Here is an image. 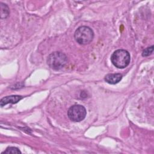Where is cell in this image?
Masks as SVG:
<instances>
[{"label": "cell", "instance_id": "9", "mask_svg": "<svg viewBox=\"0 0 154 154\" xmlns=\"http://www.w3.org/2000/svg\"><path fill=\"white\" fill-rule=\"evenodd\" d=\"M153 46H151L150 47L147 48L143 51L142 55L143 57H147L150 54H152V53L153 52Z\"/></svg>", "mask_w": 154, "mask_h": 154}, {"label": "cell", "instance_id": "2", "mask_svg": "<svg viewBox=\"0 0 154 154\" xmlns=\"http://www.w3.org/2000/svg\"><path fill=\"white\" fill-rule=\"evenodd\" d=\"M67 63V57L63 52L55 51L48 57L47 63L48 66L52 69L58 70L63 68Z\"/></svg>", "mask_w": 154, "mask_h": 154}, {"label": "cell", "instance_id": "4", "mask_svg": "<svg viewBox=\"0 0 154 154\" xmlns=\"http://www.w3.org/2000/svg\"><path fill=\"white\" fill-rule=\"evenodd\" d=\"M87 112L85 108L81 105L72 106L67 111L69 118L73 122H81L85 117Z\"/></svg>", "mask_w": 154, "mask_h": 154}, {"label": "cell", "instance_id": "8", "mask_svg": "<svg viewBox=\"0 0 154 154\" xmlns=\"http://www.w3.org/2000/svg\"><path fill=\"white\" fill-rule=\"evenodd\" d=\"M19 154L21 153V152L19 149L16 147H8L6 149L5 151H4L2 154Z\"/></svg>", "mask_w": 154, "mask_h": 154}, {"label": "cell", "instance_id": "1", "mask_svg": "<svg viewBox=\"0 0 154 154\" xmlns=\"http://www.w3.org/2000/svg\"><path fill=\"white\" fill-rule=\"evenodd\" d=\"M111 61L116 67L123 69L129 65L131 61V56L128 51L124 49H118L112 53L111 57Z\"/></svg>", "mask_w": 154, "mask_h": 154}, {"label": "cell", "instance_id": "3", "mask_svg": "<svg viewBox=\"0 0 154 154\" xmlns=\"http://www.w3.org/2000/svg\"><path fill=\"white\" fill-rule=\"evenodd\" d=\"M75 40L80 45H87L93 39L94 32L88 26H82L79 27L75 32Z\"/></svg>", "mask_w": 154, "mask_h": 154}, {"label": "cell", "instance_id": "6", "mask_svg": "<svg viewBox=\"0 0 154 154\" xmlns=\"http://www.w3.org/2000/svg\"><path fill=\"white\" fill-rule=\"evenodd\" d=\"M122 79V75L120 73H109L105 76V81L110 84H116Z\"/></svg>", "mask_w": 154, "mask_h": 154}, {"label": "cell", "instance_id": "5", "mask_svg": "<svg viewBox=\"0 0 154 154\" xmlns=\"http://www.w3.org/2000/svg\"><path fill=\"white\" fill-rule=\"evenodd\" d=\"M23 98L22 96L19 95H12L3 97L0 101V105L3 106L8 103H16Z\"/></svg>", "mask_w": 154, "mask_h": 154}, {"label": "cell", "instance_id": "7", "mask_svg": "<svg viewBox=\"0 0 154 154\" xmlns=\"http://www.w3.org/2000/svg\"><path fill=\"white\" fill-rule=\"evenodd\" d=\"M0 4H1V19L5 18L8 16V14H9L8 7L6 4H4L2 2H1Z\"/></svg>", "mask_w": 154, "mask_h": 154}]
</instances>
